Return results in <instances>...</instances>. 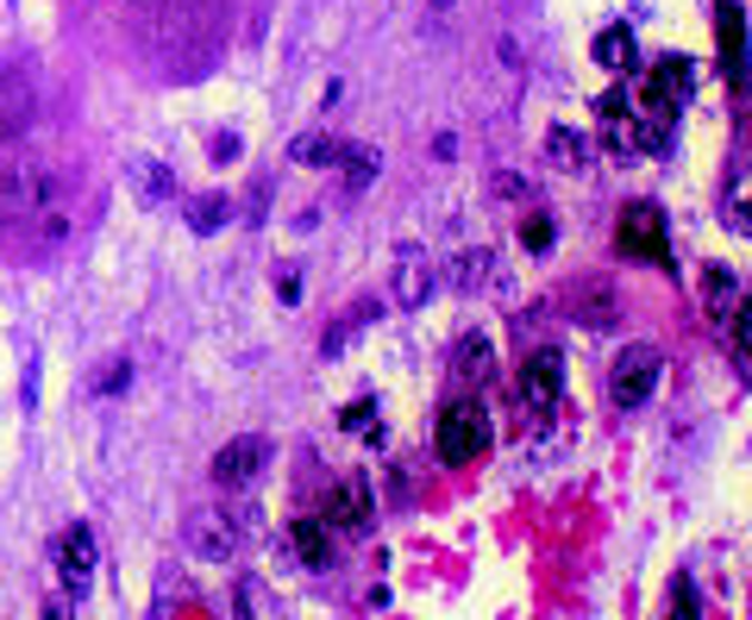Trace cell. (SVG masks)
Masks as SVG:
<instances>
[{"instance_id":"cell-1","label":"cell","mask_w":752,"mask_h":620,"mask_svg":"<svg viewBox=\"0 0 752 620\" xmlns=\"http://www.w3.org/2000/svg\"><path fill=\"white\" fill-rule=\"evenodd\" d=\"M32 220L44 239H63V176L51 163H13L0 176V232H26Z\"/></svg>"},{"instance_id":"cell-2","label":"cell","mask_w":752,"mask_h":620,"mask_svg":"<svg viewBox=\"0 0 752 620\" xmlns=\"http://www.w3.org/2000/svg\"><path fill=\"white\" fill-rule=\"evenodd\" d=\"M433 446H439L445 464H471V458H483V451H490V413H483V401H445Z\"/></svg>"},{"instance_id":"cell-3","label":"cell","mask_w":752,"mask_h":620,"mask_svg":"<svg viewBox=\"0 0 752 620\" xmlns=\"http://www.w3.org/2000/svg\"><path fill=\"white\" fill-rule=\"evenodd\" d=\"M659 377H665L659 344H628V351L614 358V370H609V401H614L621 413L646 408V401L659 396Z\"/></svg>"},{"instance_id":"cell-4","label":"cell","mask_w":752,"mask_h":620,"mask_svg":"<svg viewBox=\"0 0 752 620\" xmlns=\"http://www.w3.org/2000/svg\"><path fill=\"white\" fill-rule=\"evenodd\" d=\"M614 244H621V258H640V263H659V270H678L671 258V239H665V213L652 201H628L621 226H614Z\"/></svg>"},{"instance_id":"cell-5","label":"cell","mask_w":752,"mask_h":620,"mask_svg":"<svg viewBox=\"0 0 752 620\" xmlns=\"http://www.w3.org/2000/svg\"><path fill=\"white\" fill-rule=\"evenodd\" d=\"M559 396H564V351H559V344L527 351V363H521V413H533V420H552Z\"/></svg>"},{"instance_id":"cell-6","label":"cell","mask_w":752,"mask_h":620,"mask_svg":"<svg viewBox=\"0 0 752 620\" xmlns=\"http://www.w3.org/2000/svg\"><path fill=\"white\" fill-rule=\"evenodd\" d=\"M270 439L263 432H239V439H227L220 446V458H213V482L220 489H245V482H258L263 477V464H270Z\"/></svg>"},{"instance_id":"cell-7","label":"cell","mask_w":752,"mask_h":620,"mask_svg":"<svg viewBox=\"0 0 752 620\" xmlns=\"http://www.w3.org/2000/svg\"><path fill=\"white\" fill-rule=\"evenodd\" d=\"M182 539H189L194 558H208V564H227L232 551H239V527L227 520V508H194L182 520Z\"/></svg>"},{"instance_id":"cell-8","label":"cell","mask_w":752,"mask_h":620,"mask_svg":"<svg viewBox=\"0 0 752 620\" xmlns=\"http://www.w3.org/2000/svg\"><path fill=\"white\" fill-rule=\"evenodd\" d=\"M94 558H101V551H94V527H88V520H76L70 533L57 539V570H63V589H70L76 602H82V596H88V577H94Z\"/></svg>"},{"instance_id":"cell-9","label":"cell","mask_w":752,"mask_h":620,"mask_svg":"<svg viewBox=\"0 0 752 620\" xmlns=\"http://www.w3.org/2000/svg\"><path fill=\"white\" fill-rule=\"evenodd\" d=\"M433 263H427V251L420 244H402L395 251V282H389V301L395 308H427V294H433Z\"/></svg>"},{"instance_id":"cell-10","label":"cell","mask_w":752,"mask_h":620,"mask_svg":"<svg viewBox=\"0 0 752 620\" xmlns=\"http://www.w3.org/2000/svg\"><path fill=\"white\" fill-rule=\"evenodd\" d=\"M715 38H721V76H728V88H746V82H752V63H746V19H740L734 0H721Z\"/></svg>"},{"instance_id":"cell-11","label":"cell","mask_w":752,"mask_h":620,"mask_svg":"<svg viewBox=\"0 0 752 620\" xmlns=\"http://www.w3.org/2000/svg\"><path fill=\"white\" fill-rule=\"evenodd\" d=\"M370 514H377V501H370V477H345L327 501V520L345 527V533H370Z\"/></svg>"},{"instance_id":"cell-12","label":"cell","mask_w":752,"mask_h":620,"mask_svg":"<svg viewBox=\"0 0 752 620\" xmlns=\"http://www.w3.org/2000/svg\"><path fill=\"white\" fill-rule=\"evenodd\" d=\"M126 182H132V194H139L144 207H163L176 194V170H170V163H158V157H144V151L126 157Z\"/></svg>"},{"instance_id":"cell-13","label":"cell","mask_w":752,"mask_h":620,"mask_svg":"<svg viewBox=\"0 0 752 620\" xmlns=\"http://www.w3.org/2000/svg\"><path fill=\"white\" fill-rule=\"evenodd\" d=\"M289 551H295L308 570H333V564H339L333 533H327V520H314V514H301L295 527H289Z\"/></svg>"},{"instance_id":"cell-14","label":"cell","mask_w":752,"mask_h":620,"mask_svg":"<svg viewBox=\"0 0 752 620\" xmlns=\"http://www.w3.org/2000/svg\"><path fill=\"white\" fill-rule=\"evenodd\" d=\"M683 88H690V63H683V57L659 63V76H652V88H646V101H652V113H659V120H671V113H678Z\"/></svg>"},{"instance_id":"cell-15","label":"cell","mask_w":752,"mask_h":620,"mask_svg":"<svg viewBox=\"0 0 752 620\" xmlns=\"http://www.w3.org/2000/svg\"><path fill=\"white\" fill-rule=\"evenodd\" d=\"M571 320H583V327H614V294L609 282H583V289H571Z\"/></svg>"},{"instance_id":"cell-16","label":"cell","mask_w":752,"mask_h":620,"mask_svg":"<svg viewBox=\"0 0 752 620\" xmlns=\"http://www.w3.org/2000/svg\"><path fill=\"white\" fill-rule=\"evenodd\" d=\"M445 282H452L458 294H471L490 282V251L483 244H471V251H452V263H445Z\"/></svg>"},{"instance_id":"cell-17","label":"cell","mask_w":752,"mask_h":620,"mask_svg":"<svg viewBox=\"0 0 752 620\" xmlns=\"http://www.w3.org/2000/svg\"><path fill=\"white\" fill-rule=\"evenodd\" d=\"M545 157H552L559 170H583V163H590V138L571 132V126H552V132H545Z\"/></svg>"},{"instance_id":"cell-18","label":"cell","mask_w":752,"mask_h":620,"mask_svg":"<svg viewBox=\"0 0 752 620\" xmlns=\"http://www.w3.org/2000/svg\"><path fill=\"white\" fill-rule=\"evenodd\" d=\"M182 213H189V232H201V239H208V232H220V226L232 220V194H194Z\"/></svg>"},{"instance_id":"cell-19","label":"cell","mask_w":752,"mask_h":620,"mask_svg":"<svg viewBox=\"0 0 752 620\" xmlns=\"http://www.w3.org/2000/svg\"><path fill=\"white\" fill-rule=\"evenodd\" d=\"M595 63H602V69H633V63H640V44H633L628 26H609V32L595 38Z\"/></svg>"},{"instance_id":"cell-20","label":"cell","mask_w":752,"mask_h":620,"mask_svg":"<svg viewBox=\"0 0 752 620\" xmlns=\"http://www.w3.org/2000/svg\"><path fill=\"white\" fill-rule=\"evenodd\" d=\"M32 120H38L32 94H0V144H19L32 132Z\"/></svg>"},{"instance_id":"cell-21","label":"cell","mask_w":752,"mask_h":620,"mask_svg":"<svg viewBox=\"0 0 752 620\" xmlns=\"http://www.w3.org/2000/svg\"><path fill=\"white\" fill-rule=\"evenodd\" d=\"M377 163H383V157L370 151V144H339V170H345V189L351 194L377 182Z\"/></svg>"},{"instance_id":"cell-22","label":"cell","mask_w":752,"mask_h":620,"mask_svg":"<svg viewBox=\"0 0 752 620\" xmlns=\"http://www.w3.org/2000/svg\"><path fill=\"white\" fill-rule=\"evenodd\" d=\"M126 389H132V358H107L101 370H94V377H88V396L94 401H113V396H126Z\"/></svg>"},{"instance_id":"cell-23","label":"cell","mask_w":752,"mask_h":620,"mask_svg":"<svg viewBox=\"0 0 752 620\" xmlns=\"http://www.w3.org/2000/svg\"><path fill=\"white\" fill-rule=\"evenodd\" d=\"M702 294H709V313H715V320H728V313H734L740 282H734L728 270H721V263H709V270H702Z\"/></svg>"},{"instance_id":"cell-24","label":"cell","mask_w":752,"mask_h":620,"mask_svg":"<svg viewBox=\"0 0 752 620\" xmlns=\"http://www.w3.org/2000/svg\"><path fill=\"white\" fill-rule=\"evenodd\" d=\"M289 157H295V163H308V170H320V163L333 170V163H339V138H327V132H301L295 144H289Z\"/></svg>"},{"instance_id":"cell-25","label":"cell","mask_w":752,"mask_h":620,"mask_svg":"<svg viewBox=\"0 0 752 620\" xmlns=\"http://www.w3.org/2000/svg\"><path fill=\"white\" fill-rule=\"evenodd\" d=\"M458 370H464V377H477V382L495 377V358H490V339H483V332H471V339L458 344Z\"/></svg>"},{"instance_id":"cell-26","label":"cell","mask_w":752,"mask_h":620,"mask_svg":"<svg viewBox=\"0 0 752 620\" xmlns=\"http://www.w3.org/2000/svg\"><path fill=\"white\" fill-rule=\"evenodd\" d=\"M370 320H377V308H358V313H345V320H333V327L320 332V351H327V358H339V351H345V339H351V332H364Z\"/></svg>"},{"instance_id":"cell-27","label":"cell","mask_w":752,"mask_h":620,"mask_svg":"<svg viewBox=\"0 0 752 620\" xmlns=\"http://www.w3.org/2000/svg\"><path fill=\"white\" fill-rule=\"evenodd\" d=\"M734 358H740V377L752 382V301H734Z\"/></svg>"},{"instance_id":"cell-28","label":"cell","mask_w":752,"mask_h":620,"mask_svg":"<svg viewBox=\"0 0 752 620\" xmlns=\"http://www.w3.org/2000/svg\"><path fill=\"white\" fill-rule=\"evenodd\" d=\"M552 239H559V226L545 220V213H527V220H521V244L533 251V258H545V251H552Z\"/></svg>"},{"instance_id":"cell-29","label":"cell","mask_w":752,"mask_h":620,"mask_svg":"<svg viewBox=\"0 0 752 620\" xmlns=\"http://www.w3.org/2000/svg\"><path fill=\"white\" fill-rule=\"evenodd\" d=\"M665 620H702V602H696V583H690V577L671 583V614Z\"/></svg>"},{"instance_id":"cell-30","label":"cell","mask_w":752,"mask_h":620,"mask_svg":"<svg viewBox=\"0 0 752 620\" xmlns=\"http://www.w3.org/2000/svg\"><path fill=\"white\" fill-rule=\"evenodd\" d=\"M490 194H495V201H533V182H527V176H514V170H502L490 182Z\"/></svg>"},{"instance_id":"cell-31","label":"cell","mask_w":752,"mask_h":620,"mask_svg":"<svg viewBox=\"0 0 752 620\" xmlns=\"http://www.w3.org/2000/svg\"><path fill=\"white\" fill-rule=\"evenodd\" d=\"M213 163H232V157H239V138H232V132H220V138H213Z\"/></svg>"},{"instance_id":"cell-32","label":"cell","mask_w":752,"mask_h":620,"mask_svg":"<svg viewBox=\"0 0 752 620\" xmlns=\"http://www.w3.org/2000/svg\"><path fill=\"white\" fill-rule=\"evenodd\" d=\"M277 294L289 301V308H295V301H301V276H295V270H282V276H277Z\"/></svg>"},{"instance_id":"cell-33","label":"cell","mask_w":752,"mask_h":620,"mask_svg":"<svg viewBox=\"0 0 752 620\" xmlns=\"http://www.w3.org/2000/svg\"><path fill=\"white\" fill-rule=\"evenodd\" d=\"M433 157H439V163H452V157H458V138L439 132V138H433Z\"/></svg>"},{"instance_id":"cell-34","label":"cell","mask_w":752,"mask_h":620,"mask_svg":"<svg viewBox=\"0 0 752 620\" xmlns=\"http://www.w3.org/2000/svg\"><path fill=\"white\" fill-rule=\"evenodd\" d=\"M370 413H377V408H370V401H358V408H345V427H370Z\"/></svg>"},{"instance_id":"cell-35","label":"cell","mask_w":752,"mask_h":620,"mask_svg":"<svg viewBox=\"0 0 752 620\" xmlns=\"http://www.w3.org/2000/svg\"><path fill=\"white\" fill-rule=\"evenodd\" d=\"M734 220H740V226H746V232H752V194H746V201H734Z\"/></svg>"},{"instance_id":"cell-36","label":"cell","mask_w":752,"mask_h":620,"mask_svg":"<svg viewBox=\"0 0 752 620\" xmlns=\"http://www.w3.org/2000/svg\"><path fill=\"white\" fill-rule=\"evenodd\" d=\"M38 620H63V608H57V602H44V614H38Z\"/></svg>"},{"instance_id":"cell-37","label":"cell","mask_w":752,"mask_h":620,"mask_svg":"<svg viewBox=\"0 0 752 620\" xmlns=\"http://www.w3.org/2000/svg\"><path fill=\"white\" fill-rule=\"evenodd\" d=\"M433 7H439V13H445V7H452V0H433Z\"/></svg>"}]
</instances>
